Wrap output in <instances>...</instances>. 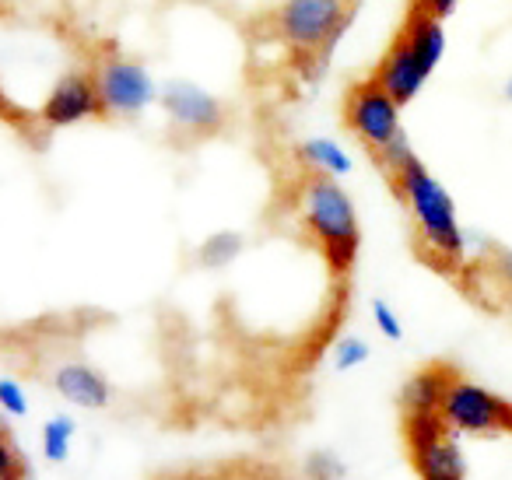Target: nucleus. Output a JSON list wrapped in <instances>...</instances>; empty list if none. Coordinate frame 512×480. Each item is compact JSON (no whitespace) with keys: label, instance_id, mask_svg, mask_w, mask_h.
I'll use <instances>...</instances> for the list:
<instances>
[{"label":"nucleus","instance_id":"obj_18","mask_svg":"<svg viewBox=\"0 0 512 480\" xmlns=\"http://www.w3.org/2000/svg\"><path fill=\"white\" fill-rule=\"evenodd\" d=\"M0 407L8 410L11 417L29 414V396H25V389L15 379H0Z\"/></svg>","mask_w":512,"mask_h":480},{"label":"nucleus","instance_id":"obj_14","mask_svg":"<svg viewBox=\"0 0 512 480\" xmlns=\"http://www.w3.org/2000/svg\"><path fill=\"white\" fill-rule=\"evenodd\" d=\"M302 162L309 165L313 172H323V176H348L351 172V155L341 148V144L327 141V137H313L299 148Z\"/></svg>","mask_w":512,"mask_h":480},{"label":"nucleus","instance_id":"obj_1","mask_svg":"<svg viewBox=\"0 0 512 480\" xmlns=\"http://www.w3.org/2000/svg\"><path fill=\"white\" fill-rule=\"evenodd\" d=\"M390 176L397 183L400 197H404L407 211H411L414 225H418V235L432 249V256H439L442 263H460L467 256V235H463L446 186L425 169V162L418 155L397 165Z\"/></svg>","mask_w":512,"mask_h":480},{"label":"nucleus","instance_id":"obj_5","mask_svg":"<svg viewBox=\"0 0 512 480\" xmlns=\"http://www.w3.org/2000/svg\"><path fill=\"white\" fill-rule=\"evenodd\" d=\"M442 421L449 424V431H470V435H488V431L509 428L512 403L498 400L495 393H488L484 386L470 379L453 375L442 393L439 403Z\"/></svg>","mask_w":512,"mask_h":480},{"label":"nucleus","instance_id":"obj_4","mask_svg":"<svg viewBox=\"0 0 512 480\" xmlns=\"http://www.w3.org/2000/svg\"><path fill=\"white\" fill-rule=\"evenodd\" d=\"M404 438L421 480H467V459H463L456 438H449V424L442 421L439 410L407 414Z\"/></svg>","mask_w":512,"mask_h":480},{"label":"nucleus","instance_id":"obj_16","mask_svg":"<svg viewBox=\"0 0 512 480\" xmlns=\"http://www.w3.org/2000/svg\"><path fill=\"white\" fill-rule=\"evenodd\" d=\"M71 438H74V421L71 417H53L43 428V456L50 463H64L67 452H71Z\"/></svg>","mask_w":512,"mask_h":480},{"label":"nucleus","instance_id":"obj_6","mask_svg":"<svg viewBox=\"0 0 512 480\" xmlns=\"http://www.w3.org/2000/svg\"><path fill=\"white\" fill-rule=\"evenodd\" d=\"M344 123L372 155H379L400 134V106L369 78L344 99Z\"/></svg>","mask_w":512,"mask_h":480},{"label":"nucleus","instance_id":"obj_13","mask_svg":"<svg viewBox=\"0 0 512 480\" xmlns=\"http://www.w3.org/2000/svg\"><path fill=\"white\" fill-rule=\"evenodd\" d=\"M449 379H453V372H446V368H425V372L414 375L404 386L407 414H432V410H439Z\"/></svg>","mask_w":512,"mask_h":480},{"label":"nucleus","instance_id":"obj_21","mask_svg":"<svg viewBox=\"0 0 512 480\" xmlns=\"http://www.w3.org/2000/svg\"><path fill=\"white\" fill-rule=\"evenodd\" d=\"M456 4H460V0H418L414 8L428 11V15H435V18H449L456 11Z\"/></svg>","mask_w":512,"mask_h":480},{"label":"nucleus","instance_id":"obj_15","mask_svg":"<svg viewBox=\"0 0 512 480\" xmlns=\"http://www.w3.org/2000/svg\"><path fill=\"white\" fill-rule=\"evenodd\" d=\"M239 253H242V235L239 232H214L211 239H204L197 260H200V267L218 270V267H228L232 260H239Z\"/></svg>","mask_w":512,"mask_h":480},{"label":"nucleus","instance_id":"obj_12","mask_svg":"<svg viewBox=\"0 0 512 480\" xmlns=\"http://www.w3.org/2000/svg\"><path fill=\"white\" fill-rule=\"evenodd\" d=\"M400 36L407 39V46H411V57L418 60L421 74L428 78V74L439 67L442 53H446V29H442V18H435V15H428V11L414 8Z\"/></svg>","mask_w":512,"mask_h":480},{"label":"nucleus","instance_id":"obj_10","mask_svg":"<svg viewBox=\"0 0 512 480\" xmlns=\"http://www.w3.org/2000/svg\"><path fill=\"white\" fill-rule=\"evenodd\" d=\"M372 81H376V85L383 88V92L390 95L397 106H407V102L421 92V85H425V74H421L418 60L411 57V46H407L404 36H397L390 43V50H386V57L379 60Z\"/></svg>","mask_w":512,"mask_h":480},{"label":"nucleus","instance_id":"obj_24","mask_svg":"<svg viewBox=\"0 0 512 480\" xmlns=\"http://www.w3.org/2000/svg\"><path fill=\"white\" fill-rule=\"evenodd\" d=\"M8 480H25V477H22V473H11V477H8Z\"/></svg>","mask_w":512,"mask_h":480},{"label":"nucleus","instance_id":"obj_8","mask_svg":"<svg viewBox=\"0 0 512 480\" xmlns=\"http://www.w3.org/2000/svg\"><path fill=\"white\" fill-rule=\"evenodd\" d=\"M158 102L179 130L197 137H211L225 127V106L193 81H169L158 92Z\"/></svg>","mask_w":512,"mask_h":480},{"label":"nucleus","instance_id":"obj_11","mask_svg":"<svg viewBox=\"0 0 512 480\" xmlns=\"http://www.w3.org/2000/svg\"><path fill=\"white\" fill-rule=\"evenodd\" d=\"M53 386H57V393L64 396L67 403L85 407V410H102V407H109V400H113L109 382L102 379L95 368L81 365V361L60 365L57 375H53Z\"/></svg>","mask_w":512,"mask_h":480},{"label":"nucleus","instance_id":"obj_19","mask_svg":"<svg viewBox=\"0 0 512 480\" xmlns=\"http://www.w3.org/2000/svg\"><path fill=\"white\" fill-rule=\"evenodd\" d=\"M372 316H376V326H379V333H383L386 340H400V337H404V326H400L397 312H393L390 305L383 302V298H376V302H372Z\"/></svg>","mask_w":512,"mask_h":480},{"label":"nucleus","instance_id":"obj_23","mask_svg":"<svg viewBox=\"0 0 512 480\" xmlns=\"http://www.w3.org/2000/svg\"><path fill=\"white\" fill-rule=\"evenodd\" d=\"M505 95H509V102H512V78H509V85H505Z\"/></svg>","mask_w":512,"mask_h":480},{"label":"nucleus","instance_id":"obj_3","mask_svg":"<svg viewBox=\"0 0 512 480\" xmlns=\"http://www.w3.org/2000/svg\"><path fill=\"white\" fill-rule=\"evenodd\" d=\"M348 25V0H285L278 8V36L292 50L316 57L323 67Z\"/></svg>","mask_w":512,"mask_h":480},{"label":"nucleus","instance_id":"obj_17","mask_svg":"<svg viewBox=\"0 0 512 480\" xmlns=\"http://www.w3.org/2000/svg\"><path fill=\"white\" fill-rule=\"evenodd\" d=\"M369 361V344L358 337H341L334 347V365L341 368V372H351V368L365 365Z\"/></svg>","mask_w":512,"mask_h":480},{"label":"nucleus","instance_id":"obj_7","mask_svg":"<svg viewBox=\"0 0 512 480\" xmlns=\"http://www.w3.org/2000/svg\"><path fill=\"white\" fill-rule=\"evenodd\" d=\"M95 85L106 116H137L158 99V85L148 67L127 57H106L95 67Z\"/></svg>","mask_w":512,"mask_h":480},{"label":"nucleus","instance_id":"obj_20","mask_svg":"<svg viewBox=\"0 0 512 480\" xmlns=\"http://www.w3.org/2000/svg\"><path fill=\"white\" fill-rule=\"evenodd\" d=\"M11 473H18V452L11 449L8 435L0 431V480H8Z\"/></svg>","mask_w":512,"mask_h":480},{"label":"nucleus","instance_id":"obj_22","mask_svg":"<svg viewBox=\"0 0 512 480\" xmlns=\"http://www.w3.org/2000/svg\"><path fill=\"white\" fill-rule=\"evenodd\" d=\"M313 473H320L316 480H334L337 473H341V466H337L334 459H330L327 452H323V456H316V459H313Z\"/></svg>","mask_w":512,"mask_h":480},{"label":"nucleus","instance_id":"obj_2","mask_svg":"<svg viewBox=\"0 0 512 480\" xmlns=\"http://www.w3.org/2000/svg\"><path fill=\"white\" fill-rule=\"evenodd\" d=\"M299 207L302 221L313 232V239L320 242L330 270L334 274H348L358 260V249H362L358 211L351 204L348 190L334 176L313 172V176H306V183L299 190Z\"/></svg>","mask_w":512,"mask_h":480},{"label":"nucleus","instance_id":"obj_9","mask_svg":"<svg viewBox=\"0 0 512 480\" xmlns=\"http://www.w3.org/2000/svg\"><path fill=\"white\" fill-rule=\"evenodd\" d=\"M106 109H102V99H99V85H95V74L88 71H71L64 74V78L53 85V92L46 95L43 109H39V116H43L46 127H78V123L85 120H95V116H102Z\"/></svg>","mask_w":512,"mask_h":480}]
</instances>
